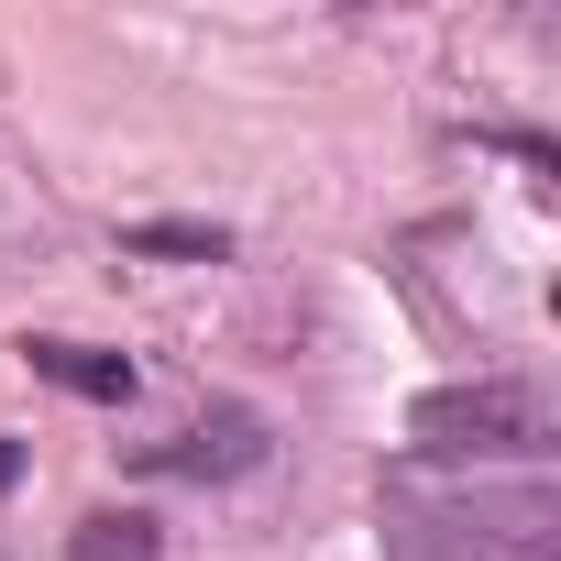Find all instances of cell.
I'll list each match as a JSON object with an SVG mask.
<instances>
[{
	"label": "cell",
	"mask_w": 561,
	"mask_h": 561,
	"mask_svg": "<svg viewBox=\"0 0 561 561\" xmlns=\"http://www.w3.org/2000/svg\"><path fill=\"white\" fill-rule=\"evenodd\" d=\"M264 462H275V419H264L253 397H209L176 440H144V451H133L144 484H242V473H264Z\"/></svg>",
	"instance_id": "cell-3"
},
{
	"label": "cell",
	"mask_w": 561,
	"mask_h": 561,
	"mask_svg": "<svg viewBox=\"0 0 561 561\" xmlns=\"http://www.w3.org/2000/svg\"><path fill=\"white\" fill-rule=\"evenodd\" d=\"M12 353H23L45 386L89 397V408H133V397H144V364H122V353H100V342H67V331H23Z\"/></svg>",
	"instance_id": "cell-4"
},
{
	"label": "cell",
	"mask_w": 561,
	"mask_h": 561,
	"mask_svg": "<svg viewBox=\"0 0 561 561\" xmlns=\"http://www.w3.org/2000/svg\"><path fill=\"white\" fill-rule=\"evenodd\" d=\"M375 539H386V561H561V484L550 473H419V462H386Z\"/></svg>",
	"instance_id": "cell-1"
},
{
	"label": "cell",
	"mask_w": 561,
	"mask_h": 561,
	"mask_svg": "<svg viewBox=\"0 0 561 561\" xmlns=\"http://www.w3.org/2000/svg\"><path fill=\"white\" fill-rule=\"evenodd\" d=\"M67 561H165V528L154 506H89L67 528Z\"/></svg>",
	"instance_id": "cell-5"
},
{
	"label": "cell",
	"mask_w": 561,
	"mask_h": 561,
	"mask_svg": "<svg viewBox=\"0 0 561 561\" xmlns=\"http://www.w3.org/2000/svg\"><path fill=\"white\" fill-rule=\"evenodd\" d=\"M550 451H561L550 397L517 375H473V386H430L408 408L397 462H419V473H550Z\"/></svg>",
	"instance_id": "cell-2"
},
{
	"label": "cell",
	"mask_w": 561,
	"mask_h": 561,
	"mask_svg": "<svg viewBox=\"0 0 561 561\" xmlns=\"http://www.w3.org/2000/svg\"><path fill=\"white\" fill-rule=\"evenodd\" d=\"M23 462H34V451H23L12 430H0V495H12V484H23Z\"/></svg>",
	"instance_id": "cell-7"
},
{
	"label": "cell",
	"mask_w": 561,
	"mask_h": 561,
	"mask_svg": "<svg viewBox=\"0 0 561 561\" xmlns=\"http://www.w3.org/2000/svg\"><path fill=\"white\" fill-rule=\"evenodd\" d=\"M122 253H154V264H231V231H220V220H133Z\"/></svg>",
	"instance_id": "cell-6"
}]
</instances>
